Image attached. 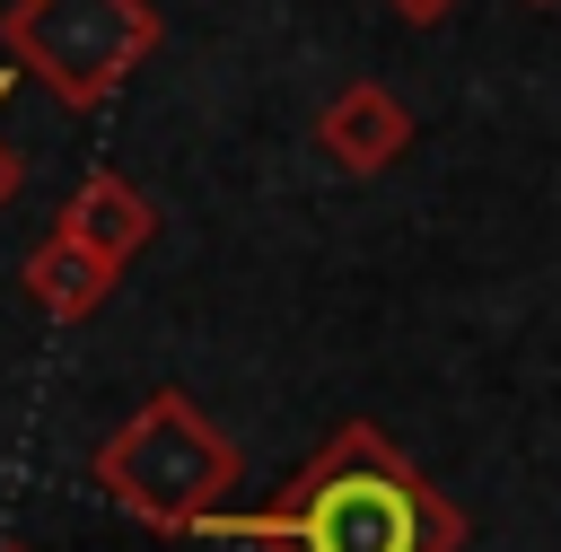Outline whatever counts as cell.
<instances>
[{
  "label": "cell",
  "mask_w": 561,
  "mask_h": 552,
  "mask_svg": "<svg viewBox=\"0 0 561 552\" xmlns=\"http://www.w3.org/2000/svg\"><path fill=\"white\" fill-rule=\"evenodd\" d=\"M9 79H18V70H0V96H9ZM18 175H26V166H18V149H9V140H0V202H9V193H18Z\"/></svg>",
  "instance_id": "obj_8"
},
{
  "label": "cell",
  "mask_w": 561,
  "mask_h": 552,
  "mask_svg": "<svg viewBox=\"0 0 561 552\" xmlns=\"http://www.w3.org/2000/svg\"><path fill=\"white\" fill-rule=\"evenodd\" d=\"M88 473H96V491H105L123 517H140L149 534H193L210 508H228L245 456H237V438H228L184 386H158V394L96 447Z\"/></svg>",
  "instance_id": "obj_2"
},
{
  "label": "cell",
  "mask_w": 561,
  "mask_h": 552,
  "mask_svg": "<svg viewBox=\"0 0 561 552\" xmlns=\"http://www.w3.org/2000/svg\"><path fill=\"white\" fill-rule=\"evenodd\" d=\"M0 552H35V543H0Z\"/></svg>",
  "instance_id": "obj_9"
},
{
  "label": "cell",
  "mask_w": 561,
  "mask_h": 552,
  "mask_svg": "<svg viewBox=\"0 0 561 552\" xmlns=\"http://www.w3.org/2000/svg\"><path fill=\"white\" fill-rule=\"evenodd\" d=\"M70 245H88L105 272H123L149 237H158V210H149V193L131 184V175H114V166H88L79 175V193L61 202V219H53Z\"/></svg>",
  "instance_id": "obj_5"
},
{
  "label": "cell",
  "mask_w": 561,
  "mask_h": 552,
  "mask_svg": "<svg viewBox=\"0 0 561 552\" xmlns=\"http://www.w3.org/2000/svg\"><path fill=\"white\" fill-rule=\"evenodd\" d=\"M386 9H394V18H403V26H438V18H447V9H456V0H386Z\"/></svg>",
  "instance_id": "obj_7"
},
{
  "label": "cell",
  "mask_w": 561,
  "mask_h": 552,
  "mask_svg": "<svg viewBox=\"0 0 561 552\" xmlns=\"http://www.w3.org/2000/svg\"><path fill=\"white\" fill-rule=\"evenodd\" d=\"M316 149L342 166V175H386L403 149H412V105L377 79H351L324 114H316Z\"/></svg>",
  "instance_id": "obj_4"
},
{
  "label": "cell",
  "mask_w": 561,
  "mask_h": 552,
  "mask_svg": "<svg viewBox=\"0 0 561 552\" xmlns=\"http://www.w3.org/2000/svg\"><path fill=\"white\" fill-rule=\"evenodd\" d=\"M193 534L254 552H465V508L377 421H342L263 508H210Z\"/></svg>",
  "instance_id": "obj_1"
},
{
  "label": "cell",
  "mask_w": 561,
  "mask_h": 552,
  "mask_svg": "<svg viewBox=\"0 0 561 552\" xmlns=\"http://www.w3.org/2000/svg\"><path fill=\"white\" fill-rule=\"evenodd\" d=\"M535 9H552V0H535Z\"/></svg>",
  "instance_id": "obj_10"
},
{
  "label": "cell",
  "mask_w": 561,
  "mask_h": 552,
  "mask_svg": "<svg viewBox=\"0 0 561 552\" xmlns=\"http://www.w3.org/2000/svg\"><path fill=\"white\" fill-rule=\"evenodd\" d=\"M0 53L53 105L96 114L158 53V9L149 0H9L0 9Z\"/></svg>",
  "instance_id": "obj_3"
},
{
  "label": "cell",
  "mask_w": 561,
  "mask_h": 552,
  "mask_svg": "<svg viewBox=\"0 0 561 552\" xmlns=\"http://www.w3.org/2000/svg\"><path fill=\"white\" fill-rule=\"evenodd\" d=\"M18 280H26V307H35L44 324H88V315L114 298V280H123V272H105L88 245H70V237L53 228V237L26 254V272H18Z\"/></svg>",
  "instance_id": "obj_6"
}]
</instances>
